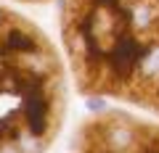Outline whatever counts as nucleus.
I'll use <instances>...</instances> for the list:
<instances>
[{"label": "nucleus", "mask_w": 159, "mask_h": 153, "mask_svg": "<svg viewBox=\"0 0 159 153\" xmlns=\"http://www.w3.org/2000/svg\"><path fill=\"white\" fill-rule=\"evenodd\" d=\"M13 3H24V6H40V3H53V0H13Z\"/></svg>", "instance_id": "4"}, {"label": "nucleus", "mask_w": 159, "mask_h": 153, "mask_svg": "<svg viewBox=\"0 0 159 153\" xmlns=\"http://www.w3.org/2000/svg\"><path fill=\"white\" fill-rule=\"evenodd\" d=\"M66 58L29 16L0 3V153H45L69 108Z\"/></svg>", "instance_id": "2"}, {"label": "nucleus", "mask_w": 159, "mask_h": 153, "mask_svg": "<svg viewBox=\"0 0 159 153\" xmlns=\"http://www.w3.org/2000/svg\"><path fill=\"white\" fill-rule=\"evenodd\" d=\"M58 32L80 95L159 116L157 0H61Z\"/></svg>", "instance_id": "1"}, {"label": "nucleus", "mask_w": 159, "mask_h": 153, "mask_svg": "<svg viewBox=\"0 0 159 153\" xmlns=\"http://www.w3.org/2000/svg\"><path fill=\"white\" fill-rule=\"evenodd\" d=\"M69 153H159V124L122 108L96 111L80 121Z\"/></svg>", "instance_id": "3"}, {"label": "nucleus", "mask_w": 159, "mask_h": 153, "mask_svg": "<svg viewBox=\"0 0 159 153\" xmlns=\"http://www.w3.org/2000/svg\"><path fill=\"white\" fill-rule=\"evenodd\" d=\"M157 3H159V0H157Z\"/></svg>", "instance_id": "5"}]
</instances>
